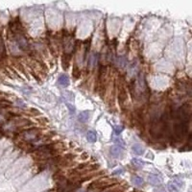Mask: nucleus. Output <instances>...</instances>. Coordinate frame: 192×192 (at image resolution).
I'll use <instances>...</instances> for the list:
<instances>
[{"instance_id":"1","label":"nucleus","mask_w":192,"mask_h":192,"mask_svg":"<svg viewBox=\"0 0 192 192\" xmlns=\"http://www.w3.org/2000/svg\"><path fill=\"white\" fill-rule=\"evenodd\" d=\"M111 154L114 158H121L122 155H123V150H122L121 147L114 145L111 147Z\"/></svg>"},{"instance_id":"2","label":"nucleus","mask_w":192,"mask_h":192,"mask_svg":"<svg viewBox=\"0 0 192 192\" xmlns=\"http://www.w3.org/2000/svg\"><path fill=\"white\" fill-rule=\"evenodd\" d=\"M58 83L62 88H66V87H68V85H69V78L66 75L63 74V75H61L59 77Z\"/></svg>"},{"instance_id":"3","label":"nucleus","mask_w":192,"mask_h":192,"mask_svg":"<svg viewBox=\"0 0 192 192\" xmlns=\"http://www.w3.org/2000/svg\"><path fill=\"white\" fill-rule=\"evenodd\" d=\"M89 114H91V112H82L79 115H78V118H79V120L81 121V122H83V123H85L88 120V118H89Z\"/></svg>"},{"instance_id":"4","label":"nucleus","mask_w":192,"mask_h":192,"mask_svg":"<svg viewBox=\"0 0 192 192\" xmlns=\"http://www.w3.org/2000/svg\"><path fill=\"white\" fill-rule=\"evenodd\" d=\"M132 149L137 155H143L144 154V148L139 144H134Z\"/></svg>"},{"instance_id":"5","label":"nucleus","mask_w":192,"mask_h":192,"mask_svg":"<svg viewBox=\"0 0 192 192\" xmlns=\"http://www.w3.org/2000/svg\"><path fill=\"white\" fill-rule=\"evenodd\" d=\"M149 182L152 185H158L161 183V180L156 175H151L149 177Z\"/></svg>"},{"instance_id":"6","label":"nucleus","mask_w":192,"mask_h":192,"mask_svg":"<svg viewBox=\"0 0 192 192\" xmlns=\"http://www.w3.org/2000/svg\"><path fill=\"white\" fill-rule=\"evenodd\" d=\"M87 137H88V142H91V143H93V142L96 141V134L93 131H89V132L88 133Z\"/></svg>"},{"instance_id":"7","label":"nucleus","mask_w":192,"mask_h":192,"mask_svg":"<svg viewBox=\"0 0 192 192\" xmlns=\"http://www.w3.org/2000/svg\"><path fill=\"white\" fill-rule=\"evenodd\" d=\"M132 182H133L134 185H136L137 186H141L142 185H143V183H144L143 179L140 178V177H133L132 178Z\"/></svg>"},{"instance_id":"8","label":"nucleus","mask_w":192,"mask_h":192,"mask_svg":"<svg viewBox=\"0 0 192 192\" xmlns=\"http://www.w3.org/2000/svg\"><path fill=\"white\" fill-rule=\"evenodd\" d=\"M114 142H115V144L117 146H119V147H125L126 146V143H125V141L124 140H122L121 138L119 137H116V138H114Z\"/></svg>"},{"instance_id":"9","label":"nucleus","mask_w":192,"mask_h":192,"mask_svg":"<svg viewBox=\"0 0 192 192\" xmlns=\"http://www.w3.org/2000/svg\"><path fill=\"white\" fill-rule=\"evenodd\" d=\"M168 189H169V192H178L177 186L175 185H173V183H169V185H168Z\"/></svg>"},{"instance_id":"10","label":"nucleus","mask_w":192,"mask_h":192,"mask_svg":"<svg viewBox=\"0 0 192 192\" xmlns=\"http://www.w3.org/2000/svg\"><path fill=\"white\" fill-rule=\"evenodd\" d=\"M132 162L134 163V164L137 165V166H142V165H143V162H142V161L137 160V158H134Z\"/></svg>"},{"instance_id":"11","label":"nucleus","mask_w":192,"mask_h":192,"mask_svg":"<svg viewBox=\"0 0 192 192\" xmlns=\"http://www.w3.org/2000/svg\"><path fill=\"white\" fill-rule=\"evenodd\" d=\"M122 131H123V127L122 126H117V127L114 128V134H119Z\"/></svg>"},{"instance_id":"12","label":"nucleus","mask_w":192,"mask_h":192,"mask_svg":"<svg viewBox=\"0 0 192 192\" xmlns=\"http://www.w3.org/2000/svg\"><path fill=\"white\" fill-rule=\"evenodd\" d=\"M67 107H68V110H70L71 112H75V109H74V107H73V106L67 104Z\"/></svg>"}]
</instances>
